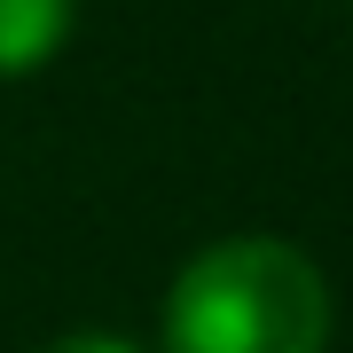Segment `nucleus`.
Instances as JSON below:
<instances>
[{
    "label": "nucleus",
    "instance_id": "nucleus-1",
    "mask_svg": "<svg viewBox=\"0 0 353 353\" xmlns=\"http://www.w3.org/2000/svg\"><path fill=\"white\" fill-rule=\"evenodd\" d=\"M157 338L165 353H322L330 283L283 236H228L173 275Z\"/></svg>",
    "mask_w": 353,
    "mask_h": 353
},
{
    "label": "nucleus",
    "instance_id": "nucleus-2",
    "mask_svg": "<svg viewBox=\"0 0 353 353\" xmlns=\"http://www.w3.org/2000/svg\"><path fill=\"white\" fill-rule=\"evenodd\" d=\"M71 16H79V0H0V79L39 71L71 39Z\"/></svg>",
    "mask_w": 353,
    "mask_h": 353
},
{
    "label": "nucleus",
    "instance_id": "nucleus-3",
    "mask_svg": "<svg viewBox=\"0 0 353 353\" xmlns=\"http://www.w3.org/2000/svg\"><path fill=\"white\" fill-rule=\"evenodd\" d=\"M48 353H141V345L118 338V330H71V338H55Z\"/></svg>",
    "mask_w": 353,
    "mask_h": 353
}]
</instances>
